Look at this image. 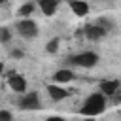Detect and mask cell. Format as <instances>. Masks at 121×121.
Here are the masks:
<instances>
[{"label": "cell", "mask_w": 121, "mask_h": 121, "mask_svg": "<svg viewBox=\"0 0 121 121\" xmlns=\"http://www.w3.org/2000/svg\"><path fill=\"white\" fill-rule=\"evenodd\" d=\"M106 100H108V96L102 95L100 91L93 93V95H89L83 100V104L79 108V113L85 115V117H96V115H100L106 110Z\"/></svg>", "instance_id": "1"}, {"label": "cell", "mask_w": 121, "mask_h": 121, "mask_svg": "<svg viewBox=\"0 0 121 121\" xmlns=\"http://www.w3.org/2000/svg\"><path fill=\"white\" fill-rule=\"evenodd\" d=\"M36 8H38V2H32V0H26L21 8H19V11H17V15L19 17H30L34 11H36Z\"/></svg>", "instance_id": "12"}, {"label": "cell", "mask_w": 121, "mask_h": 121, "mask_svg": "<svg viewBox=\"0 0 121 121\" xmlns=\"http://www.w3.org/2000/svg\"><path fill=\"white\" fill-rule=\"evenodd\" d=\"M98 60H100V57L95 51H81V53L70 55L66 59V62L70 66H78V68H95L98 64Z\"/></svg>", "instance_id": "2"}, {"label": "cell", "mask_w": 121, "mask_h": 121, "mask_svg": "<svg viewBox=\"0 0 121 121\" xmlns=\"http://www.w3.org/2000/svg\"><path fill=\"white\" fill-rule=\"evenodd\" d=\"M13 119V113L9 110H0V121H11Z\"/></svg>", "instance_id": "16"}, {"label": "cell", "mask_w": 121, "mask_h": 121, "mask_svg": "<svg viewBox=\"0 0 121 121\" xmlns=\"http://www.w3.org/2000/svg\"><path fill=\"white\" fill-rule=\"evenodd\" d=\"M59 0H38V8L45 17H53L55 11L59 9Z\"/></svg>", "instance_id": "10"}, {"label": "cell", "mask_w": 121, "mask_h": 121, "mask_svg": "<svg viewBox=\"0 0 121 121\" xmlns=\"http://www.w3.org/2000/svg\"><path fill=\"white\" fill-rule=\"evenodd\" d=\"M9 57H11V59H23V57H25V53H23V49L13 47V49L9 51Z\"/></svg>", "instance_id": "17"}, {"label": "cell", "mask_w": 121, "mask_h": 121, "mask_svg": "<svg viewBox=\"0 0 121 121\" xmlns=\"http://www.w3.org/2000/svg\"><path fill=\"white\" fill-rule=\"evenodd\" d=\"M11 40V30L8 26H0V43H8Z\"/></svg>", "instance_id": "15"}, {"label": "cell", "mask_w": 121, "mask_h": 121, "mask_svg": "<svg viewBox=\"0 0 121 121\" xmlns=\"http://www.w3.org/2000/svg\"><path fill=\"white\" fill-rule=\"evenodd\" d=\"M15 32L23 38V40H34L38 34H40V28H38V23L30 17H21L17 23H15Z\"/></svg>", "instance_id": "3"}, {"label": "cell", "mask_w": 121, "mask_h": 121, "mask_svg": "<svg viewBox=\"0 0 121 121\" xmlns=\"http://www.w3.org/2000/svg\"><path fill=\"white\" fill-rule=\"evenodd\" d=\"M4 70H6V66H4V62H2V60H0V76H2V74H4Z\"/></svg>", "instance_id": "18"}, {"label": "cell", "mask_w": 121, "mask_h": 121, "mask_svg": "<svg viewBox=\"0 0 121 121\" xmlns=\"http://www.w3.org/2000/svg\"><path fill=\"white\" fill-rule=\"evenodd\" d=\"M83 34H85V38L89 40V42H100L108 32L100 26V25H96V23H93V25H87L85 28H83Z\"/></svg>", "instance_id": "7"}, {"label": "cell", "mask_w": 121, "mask_h": 121, "mask_svg": "<svg viewBox=\"0 0 121 121\" xmlns=\"http://www.w3.org/2000/svg\"><path fill=\"white\" fill-rule=\"evenodd\" d=\"M2 2H6V0H0V4H2Z\"/></svg>", "instance_id": "21"}, {"label": "cell", "mask_w": 121, "mask_h": 121, "mask_svg": "<svg viewBox=\"0 0 121 121\" xmlns=\"http://www.w3.org/2000/svg\"><path fill=\"white\" fill-rule=\"evenodd\" d=\"M59 45H60V40H59V38H51V40L45 43V53L55 55V53L59 51Z\"/></svg>", "instance_id": "14"}, {"label": "cell", "mask_w": 121, "mask_h": 121, "mask_svg": "<svg viewBox=\"0 0 121 121\" xmlns=\"http://www.w3.org/2000/svg\"><path fill=\"white\" fill-rule=\"evenodd\" d=\"M72 79H74V72H72L70 68H60V70H57V72L53 74V81H55V83H60V85L70 83Z\"/></svg>", "instance_id": "11"}, {"label": "cell", "mask_w": 121, "mask_h": 121, "mask_svg": "<svg viewBox=\"0 0 121 121\" xmlns=\"http://www.w3.org/2000/svg\"><path fill=\"white\" fill-rule=\"evenodd\" d=\"M119 89H121V81H119V79H102V81L98 83V91H100L102 95H106L108 98L119 95Z\"/></svg>", "instance_id": "6"}, {"label": "cell", "mask_w": 121, "mask_h": 121, "mask_svg": "<svg viewBox=\"0 0 121 121\" xmlns=\"http://www.w3.org/2000/svg\"><path fill=\"white\" fill-rule=\"evenodd\" d=\"M68 8L76 17H85L89 13V4L85 0H68Z\"/></svg>", "instance_id": "9"}, {"label": "cell", "mask_w": 121, "mask_h": 121, "mask_svg": "<svg viewBox=\"0 0 121 121\" xmlns=\"http://www.w3.org/2000/svg\"><path fill=\"white\" fill-rule=\"evenodd\" d=\"M8 85H9V89H11L13 93H17V95H23V93L26 91V79H25V76L15 74V72L8 78Z\"/></svg>", "instance_id": "8"}, {"label": "cell", "mask_w": 121, "mask_h": 121, "mask_svg": "<svg viewBox=\"0 0 121 121\" xmlns=\"http://www.w3.org/2000/svg\"><path fill=\"white\" fill-rule=\"evenodd\" d=\"M98 2H113V0H98Z\"/></svg>", "instance_id": "19"}, {"label": "cell", "mask_w": 121, "mask_h": 121, "mask_svg": "<svg viewBox=\"0 0 121 121\" xmlns=\"http://www.w3.org/2000/svg\"><path fill=\"white\" fill-rule=\"evenodd\" d=\"M117 100H119V104H121V95H119V98H117Z\"/></svg>", "instance_id": "20"}, {"label": "cell", "mask_w": 121, "mask_h": 121, "mask_svg": "<svg viewBox=\"0 0 121 121\" xmlns=\"http://www.w3.org/2000/svg\"><path fill=\"white\" fill-rule=\"evenodd\" d=\"M95 23H96V25H100V26H102V28H104L106 32H112V30L115 28V21H113L112 17H106V15L98 17V19H96Z\"/></svg>", "instance_id": "13"}, {"label": "cell", "mask_w": 121, "mask_h": 121, "mask_svg": "<svg viewBox=\"0 0 121 121\" xmlns=\"http://www.w3.org/2000/svg\"><path fill=\"white\" fill-rule=\"evenodd\" d=\"M17 108L21 112H36V110H40L42 108L40 93L38 91H25L17 100Z\"/></svg>", "instance_id": "4"}, {"label": "cell", "mask_w": 121, "mask_h": 121, "mask_svg": "<svg viewBox=\"0 0 121 121\" xmlns=\"http://www.w3.org/2000/svg\"><path fill=\"white\" fill-rule=\"evenodd\" d=\"M45 91H47V95H49V98L53 100V102H60V100H64V98H68L70 95H72V91L70 89H66L64 85H60V83H51V85H47L45 87Z\"/></svg>", "instance_id": "5"}]
</instances>
